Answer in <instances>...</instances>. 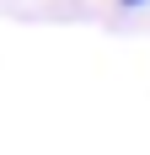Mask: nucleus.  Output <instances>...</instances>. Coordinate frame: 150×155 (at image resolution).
Segmentation results:
<instances>
[{
    "label": "nucleus",
    "mask_w": 150,
    "mask_h": 155,
    "mask_svg": "<svg viewBox=\"0 0 150 155\" xmlns=\"http://www.w3.org/2000/svg\"><path fill=\"white\" fill-rule=\"evenodd\" d=\"M123 5H139V0H123Z\"/></svg>",
    "instance_id": "1"
}]
</instances>
